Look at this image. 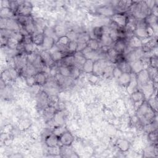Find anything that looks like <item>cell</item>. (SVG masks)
<instances>
[{
    "mask_svg": "<svg viewBox=\"0 0 158 158\" xmlns=\"http://www.w3.org/2000/svg\"><path fill=\"white\" fill-rule=\"evenodd\" d=\"M156 114L149 106L146 100H144L136 109V115L139 118L143 127L155 120Z\"/></svg>",
    "mask_w": 158,
    "mask_h": 158,
    "instance_id": "1",
    "label": "cell"
},
{
    "mask_svg": "<svg viewBox=\"0 0 158 158\" xmlns=\"http://www.w3.org/2000/svg\"><path fill=\"white\" fill-rule=\"evenodd\" d=\"M126 14L133 15L137 19H144L151 14V9L146 1H133L132 6Z\"/></svg>",
    "mask_w": 158,
    "mask_h": 158,
    "instance_id": "2",
    "label": "cell"
},
{
    "mask_svg": "<svg viewBox=\"0 0 158 158\" xmlns=\"http://www.w3.org/2000/svg\"><path fill=\"white\" fill-rule=\"evenodd\" d=\"M33 11V5L29 1H20L17 12V16H25L29 17L31 16Z\"/></svg>",
    "mask_w": 158,
    "mask_h": 158,
    "instance_id": "3",
    "label": "cell"
},
{
    "mask_svg": "<svg viewBox=\"0 0 158 158\" xmlns=\"http://www.w3.org/2000/svg\"><path fill=\"white\" fill-rule=\"evenodd\" d=\"M125 57L127 61L129 62L140 60L144 56V53L143 52L141 48L136 49H131L128 52H127L124 54Z\"/></svg>",
    "mask_w": 158,
    "mask_h": 158,
    "instance_id": "4",
    "label": "cell"
},
{
    "mask_svg": "<svg viewBox=\"0 0 158 158\" xmlns=\"http://www.w3.org/2000/svg\"><path fill=\"white\" fill-rule=\"evenodd\" d=\"M147 41H142V46L141 49L146 54V53H150L153 52L156 49H157V37L152 36L151 38H146Z\"/></svg>",
    "mask_w": 158,
    "mask_h": 158,
    "instance_id": "5",
    "label": "cell"
},
{
    "mask_svg": "<svg viewBox=\"0 0 158 158\" xmlns=\"http://www.w3.org/2000/svg\"><path fill=\"white\" fill-rule=\"evenodd\" d=\"M39 56L44 67L51 69L56 65V63L52 59L51 54L49 51L41 50L39 53Z\"/></svg>",
    "mask_w": 158,
    "mask_h": 158,
    "instance_id": "6",
    "label": "cell"
},
{
    "mask_svg": "<svg viewBox=\"0 0 158 158\" xmlns=\"http://www.w3.org/2000/svg\"><path fill=\"white\" fill-rule=\"evenodd\" d=\"M27 63H28L27 55L25 53H19V54L15 56L14 57V67H15L20 73V72L27 64Z\"/></svg>",
    "mask_w": 158,
    "mask_h": 158,
    "instance_id": "7",
    "label": "cell"
},
{
    "mask_svg": "<svg viewBox=\"0 0 158 158\" xmlns=\"http://www.w3.org/2000/svg\"><path fill=\"white\" fill-rule=\"evenodd\" d=\"M107 60L105 59L99 58L94 60L92 73L98 77L102 75L105 68L107 66Z\"/></svg>",
    "mask_w": 158,
    "mask_h": 158,
    "instance_id": "8",
    "label": "cell"
},
{
    "mask_svg": "<svg viewBox=\"0 0 158 158\" xmlns=\"http://www.w3.org/2000/svg\"><path fill=\"white\" fill-rule=\"evenodd\" d=\"M127 22L125 27V29L127 34L131 33V35H133V33L136 28L138 19L131 14H127Z\"/></svg>",
    "mask_w": 158,
    "mask_h": 158,
    "instance_id": "9",
    "label": "cell"
},
{
    "mask_svg": "<svg viewBox=\"0 0 158 158\" xmlns=\"http://www.w3.org/2000/svg\"><path fill=\"white\" fill-rule=\"evenodd\" d=\"M49 94L45 91H40L36 96V104L38 108L43 110L48 106Z\"/></svg>",
    "mask_w": 158,
    "mask_h": 158,
    "instance_id": "10",
    "label": "cell"
},
{
    "mask_svg": "<svg viewBox=\"0 0 158 158\" xmlns=\"http://www.w3.org/2000/svg\"><path fill=\"white\" fill-rule=\"evenodd\" d=\"M112 47L118 54H124L128 47L127 40L125 38H118L114 42Z\"/></svg>",
    "mask_w": 158,
    "mask_h": 158,
    "instance_id": "11",
    "label": "cell"
},
{
    "mask_svg": "<svg viewBox=\"0 0 158 158\" xmlns=\"http://www.w3.org/2000/svg\"><path fill=\"white\" fill-rule=\"evenodd\" d=\"M138 88H141L142 86L149 83L151 80L146 69H143L141 72L135 75ZM139 89V88H138Z\"/></svg>",
    "mask_w": 158,
    "mask_h": 158,
    "instance_id": "12",
    "label": "cell"
},
{
    "mask_svg": "<svg viewBox=\"0 0 158 158\" xmlns=\"http://www.w3.org/2000/svg\"><path fill=\"white\" fill-rule=\"evenodd\" d=\"M59 141L62 146L69 147L74 141V136L70 131L66 130L59 136Z\"/></svg>",
    "mask_w": 158,
    "mask_h": 158,
    "instance_id": "13",
    "label": "cell"
},
{
    "mask_svg": "<svg viewBox=\"0 0 158 158\" xmlns=\"http://www.w3.org/2000/svg\"><path fill=\"white\" fill-rule=\"evenodd\" d=\"M70 41V39L66 35L59 37L55 44L59 50L68 53V46Z\"/></svg>",
    "mask_w": 158,
    "mask_h": 158,
    "instance_id": "14",
    "label": "cell"
},
{
    "mask_svg": "<svg viewBox=\"0 0 158 158\" xmlns=\"http://www.w3.org/2000/svg\"><path fill=\"white\" fill-rule=\"evenodd\" d=\"M127 15L126 13H115L111 17V21L120 27L125 28L127 22Z\"/></svg>",
    "mask_w": 158,
    "mask_h": 158,
    "instance_id": "15",
    "label": "cell"
},
{
    "mask_svg": "<svg viewBox=\"0 0 158 158\" xmlns=\"http://www.w3.org/2000/svg\"><path fill=\"white\" fill-rule=\"evenodd\" d=\"M44 143L48 148H52L59 146V137L51 133L45 137Z\"/></svg>",
    "mask_w": 158,
    "mask_h": 158,
    "instance_id": "16",
    "label": "cell"
},
{
    "mask_svg": "<svg viewBox=\"0 0 158 158\" xmlns=\"http://www.w3.org/2000/svg\"><path fill=\"white\" fill-rule=\"evenodd\" d=\"M38 72V71L37 69L35 67L34 65L28 62L27 64L25 65V67L20 72V74H21L25 78L26 77L35 75Z\"/></svg>",
    "mask_w": 158,
    "mask_h": 158,
    "instance_id": "17",
    "label": "cell"
},
{
    "mask_svg": "<svg viewBox=\"0 0 158 158\" xmlns=\"http://www.w3.org/2000/svg\"><path fill=\"white\" fill-rule=\"evenodd\" d=\"M127 45L131 49L139 48L142 46V40L133 34L129 36L127 40Z\"/></svg>",
    "mask_w": 158,
    "mask_h": 158,
    "instance_id": "18",
    "label": "cell"
},
{
    "mask_svg": "<svg viewBox=\"0 0 158 158\" xmlns=\"http://www.w3.org/2000/svg\"><path fill=\"white\" fill-rule=\"evenodd\" d=\"M144 157H157L158 156V150L157 143H152L151 145L147 147L144 151Z\"/></svg>",
    "mask_w": 158,
    "mask_h": 158,
    "instance_id": "19",
    "label": "cell"
},
{
    "mask_svg": "<svg viewBox=\"0 0 158 158\" xmlns=\"http://www.w3.org/2000/svg\"><path fill=\"white\" fill-rule=\"evenodd\" d=\"M115 146L120 151L122 152H125L129 150L130 147V144L127 139L119 138V139H117V141H115Z\"/></svg>",
    "mask_w": 158,
    "mask_h": 158,
    "instance_id": "20",
    "label": "cell"
},
{
    "mask_svg": "<svg viewBox=\"0 0 158 158\" xmlns=\"http://www.w3.org/2000/svg\"><path fill=\"white\" fill-rule=\"evenodd\" d=\"M97 12L103 16L105 17H112L115 13V10L112 6H101L97 9Z\"/></svg>",
    "mask_w": 158,
    "mask_h": 158,
    "instance_id": "21",
    "label": "cell"
},
{
    "mask_svg": "<svg viewBox=\"0 0 158 158\" xmlns=\"http://www.w3.org/2000/svg\"><path fill=\"white\" fill-rule=\"evenodd\" d=\"M130 64L131 70V73L133 75H136V74L141 72L143 69H144V66L141 59L131 62H130Z\"/></svg>",
    "mask_w": 158,
    "mask_h": 158,
    "instance_id": "22",
    "label": "cell"
},
{
    "mask_svg": "<svg viewBox=\"0 0 158 158\" xmlns=\"http://www.w3.org/2000/svg\"><path fill=\"white\" fill-rule=\"evenodd\" d=\"M57 110L56 108V107L50 106H47L43 110V118L46 121L51 120L53 118V117Z\"/></svg>",
    "mask_w": 158,
    "mask_h": 158,
    "instance_id": "23",
    "label": "cell"
},
{
    "mask_svg": "<svg viewBox=\"0 0 158 158\" xmlns=\"http://www.w3.org/2000/svg\"><path fill=\"white\" fill-rule=\"evenodd\" d=\"M53 123L56 124V126L63 125L65 122V113L62 110H57L55 113L53 118L52 119Z\"/></svg>",
    "mask_w": 158,
    "mask_h": 158,
    "instance_id": "24",
    "label": "cell"
},
{
    "mask_svg": "<svg viewBox=\"0 0 158 158\" xmlns=\"http://www.w3.org/2000/svg\"><path fill=\"white\" fill-rule=\"evenodd\" d=\"M35 77L36 85L39 86H43L45 84H46L48 81L47 73L43 71L38 72L35 75Z\"/></svg>",
    "mask_w": 158,
    "mask_h": 158,
    "instance_id": "25",
    "label": "cell"
},
{
    "mask_svg": "<svg viewBox=\"0 0 158 158\" xmlns=\"http://www.w3.org/2000/svg\"><path fill=\"white\" fill-rule=\"evenodd\" d=\"M131 98L135 105L138 103L141 104L145 100L142 91L139 89H137L131 93Z\"/></svg>",
    "mask_w": 158,
    "mask_h": 158,
    "instance_id": "26",
    "label": "cell"
},
{
    "mask_svg": "<svg viewBox=\"0 0 158 158\" xmlns=\"http://www.w3.org/2000/svg\"><path fill=\"white\" fill-rule=\"evenodd\" d=\"M132 75L128 73H122V74L117 78L118 84L122 86L127 87L131 80Z\"/></svg>",
    "mask_w": 158,
    "mask_h": 158,
    "instance_id": "27",
    "label": "cell"
},
{
    "mask_svg": "<svg viewBox=\"0 0 158 158\" xmlns=\"http://www.w3.org/2000/svg\"><path fill=\"white\" fill-rule=\"evenodd\" d=\"M101 46H109L112 47L114 41L110 37L109 33H104L99 40Z\"/></svg>",
    "mask_w": 158,
    "mask_h": 158,
    "instance_id": "28",
    "label": "cell"
},
{
    "mask_svg": "<svg viewBox=\"0 0 158 158\" xmlns=\"http://www.w3.org/2000/svg\"><path fill=\"white\" fill-rule=\"evenodd\" d=\"M55 44H56V41L54 38L52 37L44 36V41L41 47L43 50L50 51L55 46Z\"/></svg>",
    "mask_w": 158,
    "mask_h": 158,
    "instance_id": "29",
    "label": "cell"
},
{
    "mask_svg": "<svg viewBox=\"0 0 158 158\" xmlns=\"http://www.w3.org/2000/svg\"><path fill=\"white\" fill-rule=\"evenodd\" d=\"M60 64L67 66L72 67L75 65V60L74 54H67L64 56V57L61 60Z\"/></svg>",
    "mask_w": 158,
    "mask_h": 158,
    "instance_id": "30",
    "label": "cell"
},
{
    "mask_svg": "<svg viewBox=\"0 0 158 158\" xmlns=\"http://www.w3.org/2000/svg\"><path fill=\"white\" fill-rule=\"evenodd\" d=\"M116 66L118 67L123 73H131L130 64L126 59H124V60L117 63Z\"/></svg>",
    "mask_w": 158,
    "mask_h": 158,
    "instance_id": "31",
    "label": "cell"
},
{
    "mask_svg": "<svg viewBox=\"0 0 158 158\" xmlns=\"http://www.w3.org/2000/svg\"><path fill=\"white\" fill-rule=\"evenodd\" d=\"M15 15L9 7H1L0 10V18L2 19H14Z\"/></svg>",
    "mask_w": 158,
    "mask_h": 158,
    "instance_id": "32",
    "label": "cell"
},
{
    "mask_svg": "<svg viewBox=\"0 0 158 158\" xmlns=\"http://www.w3.org/2000/svg\"><path fill=\"white\" fill-rule=\"evenodd\" d=\"M94 60L90 59H86V61L83 64L81 67L82 70L88 74H91L93 73V66H94Z\"/></svg>",
    "mask_w": 158,
    "mask_h": 158,
    "instance_id": "33",
    "label": "cell"
},
{
    "mask_svg": "<svg viewBox=\"0 0 158 158\" xmlns=\"http://www.w3.org/2000/svg\"><path fill=\"white\" fill-rule=\"evenodd\" d=\"M44 39V35L43 33H36L31 36L32 43L36 46H41Z\"/></svg>",
    "mask_w": 158,
    "mask_h": 158,
    "instance_id": "34",
    "label": "cell"
},
{
    "mask_svg": "<svg viewBox=\"0 0 158 158\" xmlns=\"http://www.w3.org/2000/svg\"><path fill=\"white\" fill-rule=\"evenodd\" d=\"M49 52L51 54L52 59L54 60V61L56 63L60 62L61 60L64 57V56L65 55H67V54H69V53L63 52V51L59 50L58 48L56 50H55L54 51H52V52Z\"/></svg>",
    "mask_w": 158,
    "mask_h": 158,
    "instance_id": "35",
    "label": "cell"
},
{
    "mask_svg": "<svg viewBox=\"0 0 158 158\" xmlns=\"http://www.w3.org/2000/svg\"><path fill=\"white\" fill-rule=\"evenodd\" d=\"M75 60V66L79 67L81 69V67L86 60L85 56L80 52H76L74 53Z\"/></svg>",
    "mask_w": 158,
    "mask_h": 158,
    "instance_id": "36",
    "label": "cell"
},
{
    "mask_svg": "<svg viewBox=\"0 0 158 158\" xmlns=\"http://www.w3.org/2000/svg\"><path fill=\"white\" fill-rule=\"evenodd\" d=\"M118 54H119L116 51H115L112 48V47H111L106 54V60H109L110 62L113 64H115Z\"/></svg>",
    "mask_w": 158,
    "mask_h": 158,
    "instance_id": "37",
    "label": "cell"
},
{
    "mask_svg": "<svg viewBox=\"0 0 158 158\" xmlns=\"http://www.w3.org/2000/svg\"><path fill=\"white\" fill-rule=\"evenodd\" d=\"M86 44H87V46L89 49H91L92 51H98L101 47L99 40L94 38H91L87 41Z\"/></svg>",
    "mask_w": 158,
    "mask_h": 158,
    "instance_id": "38",
    "label": "cell"
},
{
    "mask_svg": "<svg viewBox=\"0 0 158 158\" xmlns=\"http://www.w3.org/2000/svg\"><path fill=\"white\" fill-rule=\"evenodd\" d=\"M58 73L65 77H70V67L64 65H59L57 66Z\"/></svg>",
    "mask_w": 158,
    "mask_h": 158,
    "instance_id": "39",
    "label": "cell"
},
{
    "mask_svg": "<svg viewBox=\"0 0 158 158\" xmlns=\"http://www.w3.org/2000/svg\"><path fill=\"white\" fill-rule=\"evenodd\" d=\"M144 20L148 26L152 27L155 25H157V17L151 13L144 19Z\"/></svg>",
    "mask_w": 158,
    "mask_h": 158,
    "instance_id": "40",
    "label": "cell"
},
{
    "mask_svg": "<svg viewBox=\"0 0 158 158\" xmlns=\"http://www.w3.org/2000/svg\"><path fill=\"white\" fill-rule=\"evenodd\" d=\"M149 106L157 113V98L156 94H152L149 99L146 100Z\"/></svg>",
    "mask_w": 158,
    "mask_h": 158,
    "instance_id": "41",
    "label": "cell"
},
{
    "mask_svg": "<svg viewBox=\"0 0 158 158\" xmlns=\"http://www.w3.org/2000/svg\"><path fill=\"white\" fill-rule=\"evenodd\" d=\"M104 33V27H96L93 29V35L94 36V38L99 40L102 35Z\"/></svg>",
    "mask_w": 158,
    "mask_h": 158,
    "instance_id": "42",
    "label": "cell"
},
{
    "mask_svg": "<svg viewBox=\"0 0 158 158\" xmlns=\"http://www.w3.org/2000/svg\"><path fill=\"white\" fill-rule=\"evenodd\" d=\"M146 69L148 70L151 81L157 82V69L149 67Z\"/></svg>",
    "mask_w": 158,
    "mask_h": 158,
    "instance_id": "43",
    "label": "cell"
},
{
    "mask_svg": "<svg viewBox=\"0 0 158 158\" xmlns=\"http://www.w3.org/2000/svg\"><path fill=\"white\" fill-rule=\"evenodd\" d=\"M91 38L89 35L86 32H82L77 34L76 41L77 43H87Z\"/></svg>",
    "mask_w": 158,
    "mask_h": 158,
    "instance_id": "44",
    "label": "cell"
},
{
    "mask_svg": "<svg viewBox=\"0 0 158 158\" xmlns=\"http://www.w3.org/2000/svg\"><path fill=\"white\" fill-rule=\"evenodd\" d=\"M54 32L56 36H57L58 38L64 35H66L67 33V32H66L65 28L61 25L56 26L54 28Z\"/></svg>",
    "mask_w": 158,
    "mask_h": 158,
    "instance_id": "45",
    "label": "cell"
},
{
    "mask_svg": "<svg viewBox=\"0 0 158 158\" xmlns=\"http://www.w3.org/2000/svg\"><path fill=\"white\" fill-rule=\"evenodd\" d=\"M80 69L77 66L70 67V77L74 80L79 77L80 75Z\"/></svg>",
    "mask_w": 158,
    "mask_h": 158,
    "instance_id": "46",
    "label": "cell"
},
{
    "mask_svg": "<svg viewBox=\"0 0 158 158\" xmlns=\"http://www.w3.org/2000/svg\"><path fill=\"white\" fill-rule=\"evenodd\" d=\"M59 103V99L57 95L54 94H49V98H48V106H57V104Z\"/></svg>",
    "mask_w": 158,
    "mask_h": 158,
    "instance_id": "47",
    "label": "cell"
},
{
    "mask_svg": "<svg viewBox=\"0 0 158 158\" xmlns=\"http://www.w3.org/2000/svg\"><path fill=\"white\" fill-rule=\"evenodd\" d=\"M78 43L75 40H71L68 46V53L74 54L77 51Z\"/></svg>",
    "mask_w": 158,
    "mask_h": 158,
    "instance_id": "48",
    "label": "cell"
},
{
    "mask_svg": "<svg viewBox=\"0 0 158 158\" xmlns=\"http://www.w3.org/2000/svg\"><path fill=\"white\" fill-rule=\"evenodd\" d=\"M148 138L151 143H155L157 142V130L151 131L148 133Z\"/></svg>",
    "mask_w": 158,
    "mask_h": 158,
    "instance_id": "49",
    "label": "cell"
},
{
    "mask_svg": "<svg viewBox=\"0 0 158 158\" xmlns=\"http://www.w3.org/2000/svg\"><path fill=\"white\" fill-rule=\"evenodd\" d=\"M149 67L157 69L158 67V58L157 55H152L149 57Z\"/></svg>",
    "mask_w": 158,
    "mask_h": 158,
    "instance_id": "50",
    "label": "cell"
},
{
    "mask_svg": "<svg viewBox=\"0 0 158 158\" xmlns=\"http://www.w3.org/2000/svg\"><path fill=\"white\" fill-rule=\"evenodd\" d=\"M66 130H67L65 129V128L63 125H59V126L54 127L52 133L59 137L62 133H63Z\"/></svg>",
    "mask_w": 158,
    "mask_h": 158,
    "instance_id": "51",
    "label": "cell"
},
{
    "mask_svg": "<svg viewBox=\"0 0 158 158\" xmlns=\"http://www.w3.org/2000/svg\"><path fill=\"white\" fill-rule=\"evenodd\" d=\"M20 2L17 1H9V8L12 10L14 14L17 16V12L19 6Z\"/></svg>",
    "mask_w": 158,
    "mask_h": 158,
    "instance_id": "52",
    "label": "cell"
},
{
    "mask_svg": "<svg viewBox=\"0 0 158 158\" xmlns=\"http://www.w3.org/2000/svg\"><path fill=\"white\" fill-rule=\"evenodd\" d=\"M7 70L9 72V73L10 75V77L12 80H15V79H17L19 75L20 74L19 72L17 71V70L14 67L7 69Z\"/></svg>",
    "mask_w": 158,
    "mask_h": 158,
    "instance_id": "53",
    "label": "cell"
},
{
    "mask_svg": "<svg viewBox=\"0 0 158 158\" xmlns=\"http://www.w3.org/2000/svg\"><path fill=\"white\" fill-rule=\"evenodd\" d=\"M25 80L26 84L28 86H33L36 85L35 75L26 77H25Z\"/></svg>",
    "mask_w": 158,
    "mask_h": 158,
    "instance_id": "54",
    "label": "cell"
},
{
    "mask_svg": "<svg viewBox=\"0 0 158 158\" xmlns=\"http://www.w3.org/2000/svg\"><path fill=\"white\" fill-rule=\"evenodd\" d=\"M113 69H114V67H112V65H107V66L105 68L102 75L105 76L106 77H109L110 76H112Z\"/></svg>",
    "mask_w": 158,
    "mask_h": 158,
    "instance_id": "55",
    "label": "cell"
},
{
    "mask_svg": "<svg viewBox=\"0 0 158 158\" xmlns=\"http://www.w3.org/2000/svg\"><path fill=\"white\" fill-rule=\"evenodd\" d=\"M49 148V154H52L54 156H56L60 154V148L57 146L56 147L52 148Z\"/></svg>",
    "mask_w": 158,
    "mask_h": 158,
    "instance_id": "56",
    "label": "cell"
},
{
    "mask_svg": "<svg viewBox=\"0 0 158 158\" xmlns=\"http://www.w3.org/2000/svg\"><path fill=\"white\" fill-rule=\"evenodd\" d=\"M122 72L120 70V69L117 67L116 65L115 67H114L113 70H112V76L115 78H116L117 79L122 74Z\"/></svg>",
    "mask_w": 158,
    "mask_h": 158,
    "instance_id": "57",
    "label": "cell"
},
{
    "mask_svg": "<svg viewBox=\"0 0 158 158\" xmlns=\"http://www.w3.org/2000/svg\"><path fill=\"white\" fill-rule=\"evenodd\" d=\"M87 47L86 43H78L77 51L76 52H81Z\"/></svg>",
    "mask_w": 158,
    "mask_h": 158,
    "instance_id": "58",
    "label": "cell"
},
{
    "mask_svg": "<svg viewBox=\"0 0 158 158\" xmlns=\"http://www.w3.org/2000/svg\"><path fill=\"white\" fill-rule=\"evenodd\" d=\"M8 40L9 38L1 35V47L3 46H7V43H8Z\"/></svg>",
    "mask_w": 158,
    "mask_h": 158,
    "instance_id": "59",
    "label": "cell"
},
{
    "mask_svg": "<svg viewBox=\"0 0 158 158\" xmlns=\"http://www.w3.org/2000/svg\"><path fill=\"white\" fill-rule=\"evenodd\" d=\"M98 78H99L98 76H97L96 75H94L93 73H91L89 78H88V80L90 82H91L93 83H95L98 81Z\"/></svg>",
    "mask_w": 158,
    "mask_h": 158,
    "instance_id": "60",
    "label": "cell"
}]
</instances>
